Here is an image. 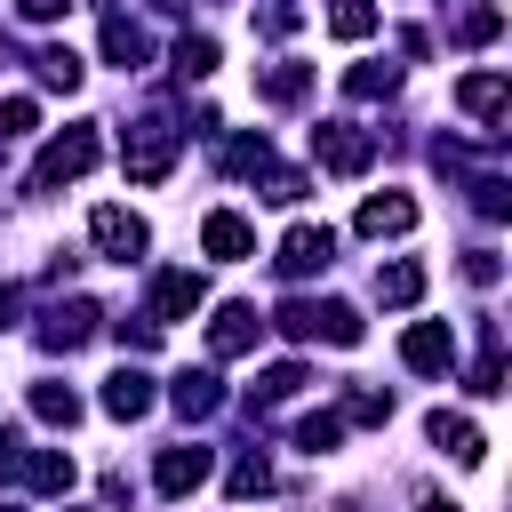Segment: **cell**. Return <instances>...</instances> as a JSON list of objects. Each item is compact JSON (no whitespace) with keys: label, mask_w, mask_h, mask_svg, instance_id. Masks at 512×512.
<instances>
[{"label":"cell","mask_w":512,"mask_h":512,"mask_svg":"<svg viewBox=\"0 0 512 512\" xmlns=\"http://www.w3.org/2000/svg\"><path fill=\"white\" fill-rule=\"evenodd\" d=\"M200 304H208V280L176 264V272H160V280H152V296H144V320H152V328H176V320H192Z\"/></svg>","instance_id":"5"},{"label":"cell","mask_w":512,"mask_h":512,"mask_svg":"<svg viewBox=\"0 0 512 512\" xmlns=\"http://www.w3.org/2000/svg\"><path fill=\"white\" fill-rule=\"evenodd\" d=\"M168 400H176V416H184V424H200V416H216V408H224V384H216L208 368H184V376L168 384Z\"/></svg>","instance_id":"17"},{"label":"cell","mask_w":512,"mask_h":512,"mask_svg":"<svg viewBox=\"0 0 512 512\" xmlns=\"http://www.w3.org/2000/svg\"><path fill=\"white\" fill-rule=\"evenodd\" d=\"M376 296H384V304H416V296H424V264H416V256L376 264Z\"/></svg>","instance_id":"21"},{"label":"cell","mask_w":512,"mask_h":512,"mask_svg":"<svg viewBox=\"0 0 512 512\" xmlns=\"http://www.w3.org/2000/svg\"><path fill=\"white\" fill-rule=\"evenodd\" d=\"M264 488H272V464H264V456H240V464H232V496L248 504V496H264Z\"/></svg>","instance_id":"32"},{"label":"cell","mask_w":512,"mask_h":512,"mask_svg":"<svg viewBox=\"0 0 512 512\" xmlns=\"http://www.w3.org/2000/svg\"><path fill=\"white\" fill-rule=\"evenodd\" d=\"M424 432H432V448H448L456 464H480V424H472V416H456V408H432V424H424Z\"/></svg>","instance_id":"19"},{"label":"cell","mask_w":512,"mask_h":512,"mask_svg":"<svg viewBox=\"0 0 512 512\" xmlns=\"http://www.w3.org/2000/svg\"><path fill=\"white\" fill-rule=\"evenodd\" d=\"M416 512H456V504H448V496H424V504H416Z\"/></svg>","instance_id":"38"},{"label":"cell","mask_w":512,"mask_h":512,"mask_svg":"<svg viewBox=\"0 0 512 512\" xmlns=\"http://www.w3.org/2000/svg\"><path fill=\"white\" fill-rule=\"evenodd\" d=\"M152 56V40H144V24H128V16H104V64H144Z\"/></svg>","instance_id":"20"},{"label":"cell","mask_w":512,"mask_h":512,"mask_svg":"<svg viewBox=\"0 0 512 512\" xmlns=\"http://www.w3.org/2000/svg\"><path fill=\"white\" fill-rule=\"evenodd\" d=\"M96 160H104V136H96V128H64V136H48V152L32 160V192H56V184L88 176Z\"/></svg>","instance_id":"3"},{"label":"cell","mask_w":512,"mask_h":512,"mask_svg":"<svg viewBox=\"0 0 512 512\" xmlns=\"http://www.w3.org/2000/svg\"><path fill=\"white\" fill-rule=\"evenodd\" d=\"M16 464H24V432L0 424V480H16Z\"/></svg>","instance_id":"34"},{"label":"cell","mask_w":512,"mask_h":512,"mask_svg":"<svg viewBox=\"0 0 512 512\" xmlns=\"http://www.w3.org/2000/svg\"><path fill=\"white\" fill-rule=\"evenodd\" d=\"M264 160H272V144H264V136H232V144H224V168H232V176H256Z\"/></svg>","instance_id":"30"},{"label":"cell","mask_w":512,"mask_h":512,"mask_svg":"<svg viewBox=\"0 0 512 512\" xmlns=\"http://www.w3.org/2000/svg\"><path fill=\"white\" fill-rule=\"evenodd\" d=\"M0 512H16V504H0Z\"/></svg>","instance_id":"40"},{"label":"cell","mask_w":512,"mask_h":512,"mask_svg":"<svg viewBox=\"0 0 512 512\" xmlns=\"http://www.w3.org/2000/svg\"><path fill=\"white\" fill-rule=\"evenodd\" d=\"M328 256H336V232L328 224H288V240H280V272L288 280H312V272H328Z\"/></svg>","instance_id":"8"},{"label":"cell","mask_w":512,"mask_h":512,"mask_svg":"<svg viewBox=\"0 0 512 512\" xmlns=\"http://www.w3.org/2000/svg\"><path fill=\"white\" fill-rule=\"evenodd\" d=\"M88 240L112 256V264H128V256H144L152 248V232H144V216L136 208H120V200H104L96 216H88Z\"/></svg>","instance_id":"6"},{"label":"cell","mask_w":512,"mask_h":512,"mask_svg":"<svg viewBox=\"0 0 512 512\" xmlns=\"http://www.w3.org/2000/svg\"><path fill=\"white\" fill-rule=\"evenodd\" d=\"M64 8H72V0H16V16H24V24H56Z\"/></svg>","instance_id":"35"},{"label":"cell","mask_w":512,"mask_h":512,"mask_svg":"<svg viewBox=\"0 0 512 512\" xmlns=\"http://www.w3.org/2000/svg\"><path fill=\"white\" fill-rule=\"evenodd\" d=\"M344 416H352V424H384V416H392V392H368V384H352V392H344Z\"/></svg>","instance_id":"31"},{"label":"cell","mask_w":512,"mask_h":512,"mask_svg":"<svg viewBox=\"0 0 512 512\" xmlns=\"http://www.w3.org/2000/svg\"><path fill=\"white\" fill-rule=\"evenodd\" d=\"M208 472H216V456L184 440V448H160V472H152V480H160V496H192Z\"/></svg>","instance_id":"15"},{"label":"cell","mask_w":512,"mask_h":512,"mask_svg":"<svg viewBox=\"0 0 512 512\" xmlns=\"http://www.w3.org/2000/svg\"><path fill=\"white\" fill-rule=\"evenodd\" d=\"M464 272H472V280H480V288H488V280H496V272H504V264H496V248H472V256H464Z\"/></svg>","instance_id":"36"},{"label":"cell","mask_w":512,"mask_h":512,"mask_svg":"<svg viewBox=\"0 0 512 512\" xmlns=\"http://www.w3.org/2000/svg\"><path fill=\"white\" fill-rule=\"evenodd\" d=\"M392 88H400V64H352L344 72V96H360V104L368 96H392Z\"/></svg>","instance_id":"27"},{"label":"cell","mask_w":512,"mask_h":512,"mask_svg":"<svg viewBox=\"0 0 512 512\" xmlns=\"http://www.w3.org/2000/svg\"><path fill=\"white\" fill-rule=\"evenodd\" d=\"M88 8H104V16H112V0H88Z\"/></svg>","instance_id":"39"},{"label":"cell","mask_w":512,"mask_h":512,"mask_svg":"<svg viewBox=\"0 0 512 512\" xmlns=\"http://www.w3.org/2000/svg\"><path fill=\"white\" fill-rule=\"evenodd\" d=\"M16 480H24V488H40V496H64V488H72L80 472H72V456H64V448H24Z\"/></svg>","instance_id":"18"},{"label":"cell","mask_w":512,"mask_h":512,"mask_svg":"<svg viewBox=\"0 0 512 512\" xmlns=\"http://www.w3.org/2000/svg\"><path fill=\"white\" fill-rule=\"evenodd\" d=\"M400 360H408L416 376H440V368H456V336H448V320H416V328L400 336Z\"/></svg>","instance_id":"10"},{"label":"cell","mask_w":512,"mask_h":512,"mask_svg":"<svg viewBox=\"0 0 512 512\" xmlns=\"http://www.w3.org/2000/svg\"><path fill=\"white\" fill-rule=\"evenodd\" d=\"M328 32H336V40H368V32H376V0H336V8H328Z\"/></svg>","instance_id":"28"},{"label":"cell","mask_w":512,"mask_h":512,"mask_svg":"<svg viewBox=\"0 0 512 512\" xmlns=\"http://www.w3.org/2000/svg\"><path fill=\"white\" fill-rule=\"evenodd\" d=\"M256 336H264V320H256V304H224V312L208 320V352H216V360H240V352H248Z\"/></svg>","instance_id":"13"},{"label":"cell","mask_w":512,"mask_h":512,"mask_svg":"<svg viewBox=\"0 0 512 512\" xmlns=\"http://www.w3.org/2000/svg\"><path fill=\"white\" fill-rule=\"evenodd\" d=\"M32 72H40V88H64V96L80 88V56H72V48H40Z\"/></svg>","instance_id":"26"},{"label":"cell","mask_w":512,"mask_h":512,"mask_svg":"<svg viewBox=\"0 0 512 512\" xmlns=\"http://www.w3.org/2000/svg\"><path fill=\"white\" fill-rule=\"evenodd\" d=\"M104 416H120V424H136V416H152V376H144L136 360L104 376Z\"/></svg>","instance_id":"14"},{"label":"cell","mask_w":512,"mask_h":512,"mask_svg":"<svg viewBox=\"0 0 512 512\" xmlns=\"http://www.w3.org/2000/svg\"><path fill=\"white\" fill-rule=\"evenodd\" d=\"M168 64H176V80H208V72H216V40H208V32H184Z\"/></svg>","instance_id":"25"},{"label":"cell","mask_w":512,"mask_h":512,"mask_svg":"<svg viewBox=\"0 0 512 512\" xmlns=\"http://www.w3.org/2000/svg\"><path fill=\"white\" fill-rule=\"evenodd\" d=\"M336 440H344V416H304V424H296V448H304V456H328Z\"/></svg>","instance_id":"29"},{"label":"cell","mask_w":512,"mask_h":512,"mask_svg":"<svg viewBox=\"0 0 512 512\" xmlns=\"http://www.w3.org/2000/svg\"><path fill=\"white\" fill-rule=\"evenodd\" d=\"M96 328H104V312H96L88 296H64V304H48V312H40V328H32V336H40L48 352H80Z\"/></svg>","instance_id":"7"},{"label":"cell","mask_w":512,"mask_h":512,"mask_svg":"<svg viewBox=\"0 0 512 512\" xmlns=\"http://www.w3.org/2000/svg\"><path fill=\"white\" fill-rule=\"evenodd\" d=\"M16 312H24V288H0V328H16Z\"/></svg>","instance_id":"37"},{"label":"cell","mask_w":512,"mask_h":512,"mask_svg":"<svg viewBox=\"0 0 512 512\" xmlns=\"http://www.w3.org/2000/svg\"><path fill=\"white\" fill-rule=\"evenodd\" d=\"M280 336H296V344H312V336L360 344V312L336 304V296H288V304H280Z\"/></svg>","instance_id":"2"},{"label":"cell","mask_w":512,"mask_h":512,"mask_svg":"<svg viewBox=\"0 0 512 512\" xmlns=\"http://www.w3.org/2000/svg\"><path fill=\"white\" fill-rule=\"evenodd\" d=\"M176 144H184V128H176L168 112H144V120L128 128V144H120V160H128V184H160V176L176 168Z\"/></svg>","instance_id":"1"},{"label":"cell","mask_w":512,"mask_h":512,"mask_svg":"<svg viewBox=\"0 0 512 512\" xmlns=\"http://www.w3.org/2000/svg\"><path fill=\"white\" fill-rule=\"evenodd\" d=\"M456 104H464L488 136H504V104H512V88H504V72H464V80H456Z\"/></svg>","instance_id":"9"},{"label":"cell","mask_w":512,"mask_h":512,"mask_svg":"<svg viewBox=\"0 0 512 512\" xmlns=\"http://www.w3.org/2000/svg\"><path fill=\"white\" fill-rule=\"evenodd\" d=\"M264 104H304V88H312V64H264Z\"/></svg>","instance_id":"24"},{"label":"cell","mask_w":512,"mask_h":512,"mask_svg":"<svg viewBox=\"0 0 512 512\" xmlns=\"http://www.w3.org/2000/svg\"><path fill=\"white\" fill-rule=\"evenodd\" d=\"M304 384H312V376H304V360H280V368H264V376L248 384V416H272V408H280V400H296Z\"/></svg>","instance_id":"16"},{"label":"cell","mask_w":512,"mask_h":512,"mask_svg":"<svg viewBox=\"0 0 512 512\" xmlns=\"http://www.w3.org/2000/svg\"><path fill=\"white\" fill-rule=\"evenodd\" d=\"M312 160H320L328 176H360V168L376 160V136H368L360 120H320V128H312Z\"/></svg>","instance_id":"4"},{"label":"cell","mask_w":512,"mask_h":512,"mask_svg":"<svg viewBox=\"0 0 512 512\" xmlns=\"http://www.w3.org/2000/svg\"><path fill=\"white\" fill-rule=\"evenodd\" d=\"M32 120H40V104H32V96H8V104H0V136H24Z\"/></svg>","instance_id":"33"},{"label":"cell","mask_w":512,"mask_h":512,"mask_svg":"<svg viewBox=\"0 0 512 512\" xmlns=\"http://www.w3.org/2000/svg\"><path fill=\"white\" fill-rule=\"evenodd\" d=\"M464 392H480V400H496V392H504V336H496V320H488V344H480V360H472Z\"/></svg>","instance_id":"22"},{"label":"cell","mask_w":512,"mask_h":512,"mask_svg":"<svg viewBox=\"0 0 512 512\" xmlns=\"http://www.w3.org/2000/svg\"><path fill=\"white\" fill-rule=\"evenodd\" d=\"M352 224H360V240H384V232H416V200H408V192H368Z\"/></svg>","instance_id":"11"},{"label":"cell","mask_w":512,"mask_h":512,"mask_svg":"<svg viewBox=\"0 0 512 512\" xmlns=\"http://www.w3.org/2000/svg\"><path fill=\"white\" fill-rule=\"evenodd\" d=\"M200 248H208L216 264H240V256H256V224L232 216V208H216V216L200 224Z\"/></svg>","instance_id":"12"},{"label":"cell","mask_w":512,"mask_h":512,"mask_svg":"<svg viewBox=\"0 0 512 512\" xmlns=\"http://www.w3.org/2000/svg\"><path fill=\"white\" fill-rule=\"evenodd\" d=\"M32 416L56 424V432H72V424H80V392H72V384H32Z\"/></svg>","instance_id":"23"}]
</instances>
